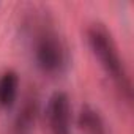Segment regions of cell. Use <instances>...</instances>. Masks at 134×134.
I'll return each mask as SVG.
<instances>
[{
	"mask_svg": "<svg viewBox=\"0 0 134 134\" xmlns=\"http://www.w3.org/2000/svg\"><path fill=\"white\" fill-rule=\"evenodd\" d=\"M88 46L92 54L98 60L103 71L110 77L120 93L129 101L131 99V79L128 76L126 66L120 55L118 46L112 36V33L103 24H92L87 30Z\"/></svg>",
	"mask_w": 134,
	"mask_h": 134,
	"instance_id": "obj_1",
	"label": "cell"
},
{
	"mask_svg": "<svg viewBox=\"0 0 134 134\" xmlns=\"http://www.w3.org/2000/svg\"><path fill=\"white\" fill-rule=\"evenodd\" d=\"M33 58L44 74H60L68 63V52L62 36L52 29H40L33 38Z\"/></svg>",
	"mask_w": 134,
	"mask_h": 134,
	"instance_id": "obj_2",
	"label": "cell"
},
{
	"mask_svg": "<svg viewBox=\"0 0 134 134\" xmlns=\"http://www.w3.org/2000/svg\"><path fill=\"white\" fill-rule=\"evenodd\" d=\"M44 114L51 134H71L73 107L65 92H54L49 96Z\"/></svg>",
	"mask_w": 134,
	"mask_h": 134,
	"instance_id": "obj_3",
	"label": "cell"
},
{
	"mask_svg": "<svg viewBox=\"0 0 134 134\" xmlns=\"http://www.w3.org/2000/svg\"><path fill=\"white\" fill-rule=\"evenodd\" d=\"M36 115H38L36 99L35 98L25 99L16 115V120L13 125V134H32L36 121Z\"/></svg>",
	"mask_w": 134,
	"mask_h": 134,
	"instance_id": "obj_4",
	"label": "cell"
},
{
	"mask_svg": "<svg viewBox=\"0 0 134 134\" xmlns=\"http://www.w3.org/2000/svg\"><path fill=\"white\" fill-rule=\"evenodd\" d=\"M77 125L84 134H107V126L104 123V118L95 107L88 104L82 106L77 115Z\"/></svg>",
	"mask_w": 134,
	"mask_h": 134,
	"instance_id": "obj_5",
	"label": "cell"
},
{
	"mask_svg": "<svg viewBox=\"0 0 134 134\" xmlns=\"http://www.w3.org/2000/svg\"><path fill=\"white\" fill-rule=\"evenodd\" d=\"M19 92V76L16 71L8 70L0 74V109H11L16 103Z\"/></svg>",
	"mask_w": 134,
	"mask_h": 134,
	"instance_id": "obj_6",
	"label": "cell"
}]
</instances>
